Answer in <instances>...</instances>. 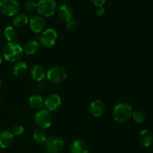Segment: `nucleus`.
I'll use <instances>...</instances> for the list:
<instances>
[{
	"instance_id": "1",
	"label": "nucleus",
	"mask_w": 153,
	"mask_h": 153,
	"mask_svg": "<svg viewBox=\"0 0 153 153\" xmlns=\"http://www.w3.org/2000/svg\"><path fill=\"white\" fill-rule=\"evenodd\" d=\"M22 47L14 41L7 42L3 49V57L7 61L10 63H16L21 61L23 56Z\"/></svg>"
},
{
	"instance_id": "2",
	"label": "nucleus",
	"mask_w": 153,
	"mask_h": 153,
	"mask_svg": "<svg viewBox=\"0 0 153 153\" xmlns=\"http://www.w3.org/2000/svg\"><path fill=\"white\" fill-rule=\"evenodd\" d=\"M133 109L131 105L126 102L118 103L114 108L112 117L117 122L124 123L130 120L132 116Z\"/></svg>"
},
{
	"instance_id": "3",
	"label": "nucleus",
	"mask_w": 153,
	"mask_h": 153,
	"mask_svg": "<svg viewBox=\"0 0 153 153\" xmlns=\"http://www.w3.org/2000/svg\"><path fill=\"white\" fill-rule=\"evenodd\" d=\"M67 78V73L65 68L61 66H53L46 72V79L48 82L54 85L63 83Z\"/></svg>"
},
{
	"instance_id": "4",
	"label": "nucleus",
	"mask_w": 153,
	"mask_h": 153,
	"mask_svg": "<svg viewBox=\"0 0 153 153\" xmlns=\"http://www.w3.org/2000/svg\"><path fill=\"white\" fill-rule=\"evenodd\" d=\"M37 13L43 17H49L57 12V3L55 0H39L36 7Z\"/></svg>"
},
{
	"instance_id": "5",
	"label": "nucleus",
	"mask_w": 153,
	"mask_h": 153,
	"mask_svg": "<svg viewBox=\"0 0 153 153\" xmlns=\"http://www.w3.org/2000/svg\"><path fill=\"white\" fill-rule=\"evenodd\" d=\"M34 121L38 128L46 129L52 126V116L46 109H40L34 114Z\"/></svg>"
},
{
	"instance_id": "6",
	"label": "nucleus",
	"mask_w": 153,
	"mask_h": 153,
	"mask_svg": "<svg viewBox=\"0 0 153 153\" xmlns=\"http://www.w3.org/2000/svg\"><path fill=\"white\" fill-rule=\"evenodd\" d=\"M43 145L46 152L59 153L64 149L65 143L61 137L53 135L47 137Z\"/></svg>"
},
{
	"instance_id": "7",
	"label": "nucleus",
	"mask_w": 153,
	"mask_h": 153,
	"mask_svg": "<svg viewBox=\"0 0 153 153\" xmlns=\"http://www.w3.org/2000/svg\"><path fill=\"white\" fill-rule=\"evenodd\" d=\"M20 10L18 0H0V12L7 16H14Z\"/></svg>"
},
{
	"instance_id": "8",
	"label": "nucleus",
	"mask_w": 153,
	"mask_h": 153,
	"mask_svg": "<svg viewBox=\"0 0 153 153\" xmlns=\"http://www.w3.org/2000/svg\"><path fill=\"white\" fill-rule=\"evenodd\" d=\"M58 39V33L55 28H49L45 29L39 37L40 44L46 48H51L55 46Z\"/></svg>"
},
{
	"instance_id": "9",
	"label": "nucleus",
	"mask_w": 153,
	"mask_h": 153,
	"mask_svg": "<svg viewBox=\"0 0 153 153\" xmlns=\"http://www.w3.org/2000/svg\"><path fill=\"white\" fill-rule=\"evenodd\" d=\"M29 26L33 32L36 34L42 33L46 28V21L43 16L35 15L30 19Z\"/></svg>"
},
{
	"instance_id": "10",
	"label": "nucleus",
	"mask_w": 153,
	"mask_h": 153,
	"mask_svg": "<svg viewBox=\"0 0 153 153\" xmlns=\"http://www.w3.org/2000/svg\"><path fill=\"white\" fill-rule=\"evenodd\" d=\"M61 105V98L57 94H50L44 100V106L49 111H55Z\"/></svg>"
},
{
	"instance_id": "11",
	"label": "nucleus",
	"mask_w": 153,
	"mask_h": 153,
	"mask_svg": "<svg viewBox=\"0 0 153 153\" xmlns=\"http://www.w3.org/2000/svg\"><path fill=\"white\" fill-rule=\"evenodd\" d=\"M105 106L104 102L100 100H95L89 105V112L94 117H100L104 114Z\"/></svg>"
},
{
	"instance_id": "12",
	"label": "nucleus",
	"mask_w": 153,
	"mask_h": 153,
	"mask_svg": "<svg viewBox=\"0 0 153 153\" xmlns=\"http://www.w3.org/2000/svg\"><path fill=\"white\" fill-rule=\"evenodd\" d=\"M58 16L61 20L67 22L72 19L73 16V10L68 4H63L57 10Z\"/></svg>"
},
{
	"instance_id": "13",
	"label": "nucleus",
	"mask_w": 153,
	"mask_h": 153,
	"mask_svg": "<svg viewBox=\"0 0 153 153\" xmlns=\"http://www.w3.org/2000/svg\"><path fill=\"white\" fill-rule=\"evenodd\" d=\"M31 77L36 82H41L43 81L46 77V70L40 64H35L33 66L30 70Z\"/></svg>"
},
{
	"instance_id": "14",
	"label": "nucleus",
	"mask_w": 153,
	"mask_h": 153,
	"mask_svg": "<svg viewBox=\"0 0 153 153\" xmlns=\"http://www.w3.org/2000/svg\"><path fill=\"white\" fill-rule=\"evenodd\" d=\"M13 134L8 130H4L0 132V148L7 149L10 147L13 143Z\"/></svg>"
},
{
	"instance_id": "15",
	"label": "nucleus",
	"mask_w": 153,
	"mask_h": 153,
	"mask_svg": "<svg viewBox=\"0 0 153 153\" xmlns=\"http://www.w3.org/2000/svg\"><path fill=\"white\" fill-rule=\"evenodd\" d=\"M139 143L144 147H149L153 143V134L148 129H143L139 133Z\"/></svg>"
},
{
	"instance_id": "16",
	"label": "nucleus",
	"mask_w": 153,
	"mask_h": 153,
	"mask_svg": "<svg viewBox=\"0 0 153 153\" xmlns=\"http://www.w3.org/2000/svg\"><path fill=\"white\" fill-rule=\"evenodd\" d=\"M70 152L71 153H88L89 148L88 144L84 140L77 139L72 143L70 146Z\"/></svg>"
},
{
	"instance_id": "17",
	"label": "nucleus",
	"mask_w": 153,
	"mask_h": 153,
	"mask_svg": "<svg viewBox=\"0 0 153 153\" xmlns=\"http://www.w3.org/2000/svg\"><path fill=\"white\" fill-rule=\"evenodd\" d=\"M40 44L36 40H30L28 41L25 42L24 44L22 49H23L24 53L28 55H34L36 52L38 51Z\"/></svg>"
},
{
	"instance_id": "18",
	"label": "nucleus",
	"mask_w": 153,
	"mask_h": 153,
	"mask_svg": "<svg viewBox=\"0 0 153 153\" xmlns=\"http://www.w3.org/2000/svg\"><path fill=\"white\" fill-rule=\"evenodd\" d=\"M28 72V65L25 61H19L14 64L13 67V73L16 77H22Z\"/></svg>"
},
{
	"instance_id": "19",
	"label": "nucleus",
	"mask_w": 153,
	"mask_h": 153,
	"mask_svg": "<svg viewBox=\"0 0 153 153\" xmlns=\"http://www.w3.org/2000/svg\"><path fill=\"white\" fill-rule=\"evenodd\" d=\"M28 103L31 108L39 111L42 109L43 106L44 105V100L41 96L38 95V94H34L29 97Z\"/></svg>"
},
{
	"instance_id": "20",
	"label": "nucleus",
	"mask_w": 153,
	"mask_h": 153,
	"mask_svg": "<svg viewBox=\"0 0 153 153\" xmlns=\"http://www.w3.org/2000/svg\"><path fill=\"white\" fill-rule=\"evenodd\" d=\"M29 22L28 18L25 13H18L17 14L13 16V25L17 28H24L25 25H28Z\"/></svg>"
},
{
	"instance_id": "21",
	"label": "nucleus",
	"mask_w": 153,
	"mask_h": 153,
	"mask_svg": "<svg viewBox=\"0 0 153 153\" xmlns=\"http://www.w3.org/2000/svg\"><path fill=\"white\" fill-rule=\"evenodd\" d=\"M33 138L36 143L43 144L47 138L46 131L43 128H37V129L34 130V133H33Z\"/></svg>"
},
{
	"instance_id": "22",
	"label": "nucleus",
	"mask_w": 153,
	"mask_h": 153,
	"mask_svg": "<svg viewBox=\"0 0 153 153\" xmlns=\"http://www.w3.org/2000/svg\"><path fill=\"white\" fill-rule=\"evenodd\" d=\"M4 37L7 42H11L15 40L17 35V31L15 28L12 26H7L4 30Z\"/></svg>"
},
{
	"instance_id": "23",
	"label": "nucleus",
	"mask_w": 153,
	"mask_h": 153,
	"mask_svg": "<svg viewBox=\"0 0 153 153\" xmlns=\"http://www.w3.org/2000/svg\"><path fill=\"white\" fill-rule=\"evenodd\" d=\"M131 117L137 123H143L146 121V115L142 111H133Z\"/></svg>"
},
{
	"instance_id": "24",
	"label": "nucleus",
	"mask_w": 153,
	"mask_h": 153,
	"mask_svg": "<svg viewBox=\"0 0 153 153\" xmlns=\"http://www.w3.org/2000/svg\"><path fill=\"white\" fill-rule=\"evenodd\" d=\"M66 26H67V30L70 31V32H75L78 29L77 22L75 20H73V19H70V20L67 21Z\"/></svg>"
},
{
	"instance_id": "25",
	"label": "nucleus",
	"mask_w": 153,
	"mask_h": 153,
	"mask_svg": "<svg viewBox=\"0 0 153 153\" xmlns=\"http://www.w3.org/2000/svg\"><path fill=\"white\" fill-rule=\"evenodd\" d=\"M12 134L13 136H20L24 132V127L20 125H16L12 128Z\"/></svg>"
},
{
	"instance_id": "26",
	"label": "nucleus",
	"mask_w": 153,
	"mask_h": 153,
	"mask_svg": "<svg viewBox=\"0 0 153 153\" xmlns=\"http://www.w3.org/2000/svg\"><path fill=\"white\" fill-rule=\"evenodd\" d=\"M24 7H25V8L26 9V10L32 11L34 9H36L37 3L34 1H33V0H27L25 2V4H24Z\"/></svg>"
},
{
	"instance_id": "27",
	"label": "nucleus",
	"mask_w": 153,
	"mask_h": 153,
	"mask_svg": "<svg viewBox=\"0 0 153 153\" xmlns=\"http://www.w3.org/2000/svg\"><path fill=\"white\" fill-rule=\"evenodd\" d=\"M105 13V9L103 6H100V7H97L96 8V13L97 16H102Z\"/></svg>"
},
{
	"instance_id": "28",
	"label": "nucleus",
	"mask_w": 153,
	"mask_h": 153,
	"mask_svg": "<svg viewBox=\"0 0 153 153\" xmlns=\"http://www.w3.org/2000/svg\"><path fill=\"white\" fill-rule=\"evenodd\" d=\"M91 3L96 7H100V6H103L105 3L106 0H91Z\"/></svg>"
},
{
	"instance_id": "29",
	"label": "nucleus",
	"mask_w": 153,
	"mask_h": 153,
	"mask_svg": "<svg viewBox=\"0 0 153 153\" xmlns=\"http://www.w3.org/2000/svg\"><path fill=\"white\" fill-rule=\"evenodd\" d=\"M1 62H2V57H1V55H0V65H1Z\"/></svg>"
},
{
	"instance_id": "30",
	"label": "nucleus",
	"mask_w": 153,
	"mask_h": 153,
	"mask_svg": "<svg viewBox=\"0 0 153 153\" xmlns=\"http://www.w3.org/2000/svg\"><path fill=\"white\" fill-rule=\"evenodd\" d=\"M1 79H0V87H1Z\"/></svg>"
},
{
	"instance_id": "31",
	"label": "nucleus",
	"mask_w": 153,
	"mask_h": 153,
	"mask_svg": "<svg viewBox=\"0 0 153 153\" xmlns=\"http://www.w3.org/2000/svg\"><path fill=\"white\" fill-rule=\"evenodd\" d=\"M0 103H1V98H0Z\"/></svg>"
},
{
	"instance_id": "32",
	"label": "nucleus",
	"mask_w": 153,
	"mask_h": 153,
	"mask_svg": "<svg viewBox=\"0 0 153 153\" xmlns=\"http://www.w3.org/2000/svg\"><path fill=\"white\" fill-rule=\"evenodd\" d=\"M44 153H49V152H44Z\"/></svg>"
}]
</instances>
